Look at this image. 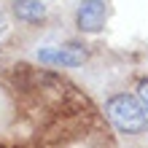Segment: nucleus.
Here are the masks:
<instances>
[{
  "label": "nucleus",
  "instance_id": "nucleus-1",
  "mask_svg": "<svg viewBox=\"0 0 148 148\" xmlns=\"http://www.w3.org/2000/svg\"><path fill=\"white\" fill-rule=\"evenodd\" d=\"M105 113H108L110 124L124 135H137V132L148 129L145 108L132 94H116V97H110L108 105H105Z\"/></svg>",
  "mask_w": 148,
  "mask_h": 148
},
{
  "label": "nucleus",
  "instance_id": "nucleus-2",
  "mask_svg": "<svg viewBox=\"0 0 148 148\" xmlns=\"http://www.w3.org/2000/svg\"><path fill=\"white\" fill-rule=\"evenodd\" d=\"M105 19H108L105 0H81L78 14H75V24L84 32H100L105 27Z\"/></svg>",
  "mask_w": 148,
  "mask_h": 148
},
{
  "label": "nucleus",
  "instance_id": "nucleus-3",
  "mask_svg": "<svg viewBox=\"0 0 148 148\" xmlns=\"http://www.w3.org/2000/svg\"><path fill=\"white\" fill-rule=\"evenodd\" d=\"M38 59L43 65H62V67H75L81 65L86 54L84 51H75V46L70 49H40L38 51Z\"/></svg>",
  "mask_w": 148,
  "mask_h": 148
},
{
  "label": "nucleus",
  "instance_id": "nucleus-4",
  "mask_svg": "<svg viewBox=\"0 0 148 148\" xmlns=\"http://www.w3.org/2000/svg\"><path fill=\"white\" fill-rule=\"evenodd\" d=\"M14 14L19 22H27V24H35L46 16V5L40 0H16L14 3Z\"/></svg>",
  "mask_w": 148,
  "mask_h": 148
},
{
  "label": "nucleus",
  "instance_id": "nucleus-5",
  "mask_svg": "<svg viewBox=\"0 0 148 148\" xmlns=\"http://www.w3.org/2000/svg\"><path fill=\"white\" fill-rule=\"evenodd\" d=\"M137 94H140V102H143V108H145V113H148V81H140Z\"/></svg>",
  "mask_w": 148,
  "mask_h": 148
},
{
  "label": "nucleus",
  "instance_id": "nucleus-6",
  "mask_svg": "<svg viewBox=\"0 0 148 148\" xmlns=\"http://www.w3.org/2000/svg\"><path fill=\"white\" fill-rule=\"evenodd\" d=\"M5 32V19H3V14H0V35Z\"/></svg>",
  "mask_w": 148,
  "mask_h": 148
}]
</instances>
